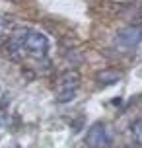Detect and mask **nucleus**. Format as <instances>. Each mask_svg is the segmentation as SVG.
I'll return each instance as SVG.
<instances>
[{
	"instance_id": "39448f33",
	"label": "nucleus",
	"mask_w": 142,
	"mask_h": 148,
	"mask_svg": "<svg viewBox=\"0 0 142 148\" xmlns=\"http://www.w3.org/2000/svg\"><path fill=\"white\" fill-rule=\"evenodd\" d=\"M123 78V72L117 68H103L96 74V82L99 86H113Z\"/></svg>"
},
{
	"instance_id": "f257e3e1",
	"label": "nucleus",
	"mask_w": 142,
	"mask_h": 148,
	"mask_svg": "<svg viewBox=\"0 0 142 148\" xmlns=\"http://www.w3.org/2000/svg\"><path fill=\"white\" fill-rule=\"evenodd\" d=\"M10 43L18 47L22 55H29L33 59H43L49 51V39L43 33L33 29H18L10 37Z\"/></svg>"
},
{
	"instance_id": "423d86ee",
	"label": "nucleus",
	"mask_w": 142,
	"mask_h": 148,
	"mask_svg": "<svg viewBox=\"0 0 142 148\" xmlns=\"http://www.w3.org/2000/svg\"><path fill=\"white\" fill-rule=\"evenodd\" d=\"M130 134V146L132 148H142V119H136L128 129Z\"/></svg>"
},
{
	"instance_id": "6e6552de",
	"label": "nucleus",
	"mask_w": 142,
	"mask_h": 148,
	"mask_svg": "<svg viewBox=\"0 0 142 148\" xmlns=\"http://www.w3.org/2000/svg\"><path fill=\"white\" fill-rule=\"evenodd\" d=\"M2 25H4V22H2V18H0V31H2Z\"/></svg>"
},
{
	"instance_id": "0eeeda50",
	"label": "nucleus",
	"mask_w": 142,
	"mask_h": 148,
	"mask_svg": "<svg viewBox=\"0 0 142 148\" xmlns=\"http://www.w3.org/2000/svg\"><path fill=\"white\" fill-rule=\"evenodd\" d=\"M8 123V113L4 109H0V125H6Z\"/></svg>"
},
{
	"instance_id": "f03ea898",
	"label": "nucleus",
	"mask_w": 142,
	"mask_h": 148,
	"mask_svg": "<svg viewBox=\"0 0 142 148\" xmlns=\"http://www.w3.org/2000/svg\"><path fill=\"white\" fill-rule=\"evenodd\" d=\"M78 88H80V72L78 70H66V72H62L59 82H57V101L59 103L72 101Z\"/></svg>"
},
{
	"instance_id": "20e7f679",
	"label": "nucleus",
	"mask_w": 142,
	"mask_h": 148,
	"mask_svg": "<svg viewBox=\"0 0 142 148\" xmlns=\"http://www.w3.org/2000/svg\"><path fill=\"white\" fill-rule=\"evenodd\" d=\"M140 41H142V23H134V25H128L125 29H121L117 33V39H115V43L121 49H132Z\"/></svg>"
},
{
	"instance_id": "7ed1b4c3",
	"label": "nucleus",
	"mask_w": 142,
	"mask_h": 148,
	"mask_svg": "<svg viewBox=\"0 0 142 148\" xmlns=\"http://www.w3.org/2000/svg\"><path fill=\"white\" fill-rule=\"evenodd\" d=\"M86 144L88 148H111L113 146V136L105 123H94L86 133Z\"/></svg>"
}]
</instances>
